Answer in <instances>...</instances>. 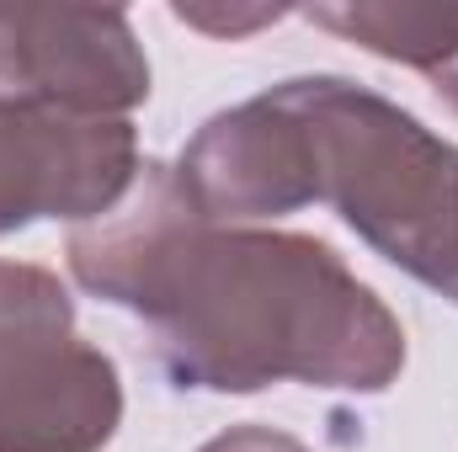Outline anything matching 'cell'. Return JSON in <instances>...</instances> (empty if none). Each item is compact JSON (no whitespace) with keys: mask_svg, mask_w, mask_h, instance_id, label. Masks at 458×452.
Listing matches in <instances>:
<instances>
[{"mask_svg":"<svg viewBox=\"0 0 458 452\" xmlns=\"http://www.w3.org/2000/svg\"><path fill=\"white\" fill-rule=\"evenodd\" d=\"M64 255L91 298L149 331L171 389L384 394L405 372V325L326 239L208 224L165 160L139 165L113 213L70 229Z\"/></svg>","mask_w":458,"mask_h":452,"instance_id":"1","label":"cell"},{"mask_svg":"<svg viewBox=\"0 0 458 452\" xmlns=\"http://www.w3.org/2000/svg\"><path fill=\"white\" fill-rule=\"evenodd\" d=\"M272 91L304 133L310 197L331 203L373 255L458 304V144L342 75Z\"/></svg>","mask_w":458,"mask_h":452,"instance_id":"2","label":"cell"},{"mask_svg":"<svg viewBox=\"0 0 458 452\" xmlns=\"http://www.w3.org/2000/svg\"><path fill=\"white\" fill-rule=\"evenodd\" d=\"M123 426L113 356L75 331L48 266L0 261V452H102Z\"/></svg>","mask_w":458,"mask_h":452,"instance_id":"3","label":"cell"},{"mask_svg":"<svg viewBox=\"0 0 458 452\" xmlns=\"http://www.w3.org/2000/svg\"><path fill=\"white\" fill-rule=\"evenodd\" d=\"M0 102L128 117L149 102V59L117 5H0Z\"/></svg>","mask_w":458,"mask_h":452,"instance_id":"4","label":"cell"},{"mask_svg":"<svg viewBox=\"0 0 458 452\" xmlns=\"http://www.w3.org/2000/svg\"><path fill=\"white\" fill-rule=\"evenodd\" d=\"M139 165V133L128 117L0 102V234L43 219L91 224L123 203Z\"/></svg>","mask_w":458,"mask_h":452,"instance_id":"5","label":"cell"},{"mask_svg":"<svg viewBox=\"0 0 458 452\" xmlns=\"http://www.w3.org/2000/svg\"><path fill=\"white\" fill-rule=\"evenodd\" d=\"M176 176L208 224H267L315 203L304 133L277 91L208 117L187 138Z\"/></svg>","mask_w":458,"mask_h":452,"instance_id":"6","label":"cell"},{"mask_svg":"<svg viewBox=\"0 0 458 452\" xmlns=\"http://www.w3.org/2000/svg\"><path fill=\"white\" fill-rule=\"evenodd\" d=\"M304 16L342 43H357L389 64H411L421 75H437L458 59V5H416V0H331L304 5Z\"/></svg>","mask_w":458,"mask_h":452,"instance_id":"7","label":"cell"},{"mask_svg":"<svg viewBox=\"0 0 458 452\" xmlns=\"http://www.w3.org/2000/svg\"><path fill=\"white\" fill-rule=\"evenodd\" d=\"M171 16H176V21H187V27H203V32H214V38H245L250 27H267V21L288 16V5H256V11H208V5H171Z\"/></svg>","mask_w":458,"mask_h":452,"instance_id":"8","label":"cell"},{"mask_svg":"<svg viewBox=\"0 0 458 452\" xmlns=\"http://www.w3.org/2000/svg\"><path fill=\"white\" fill-rule=\"evenodd\" d=\"M198 452H310L299 437L277 431V426H229L214 442H203Z\"/></svg>","mask_w":458,"mask_h":452,"instance_id":"9","label":"cell"},{"mask_svg":"<svg viewBox=\"0 0 458 452\" xmlns=\"http://www.w3.org/2000/svg\"><path fill=\"white\" fill-rule=\"evenodd\" d=\"M432 86H437V96L458 113V59L448 64V70H437V75H432Z\"/></svg>","mask_w":458,"mask_h":452,"instance_id":"10","label":"cell"}]
</instances>
